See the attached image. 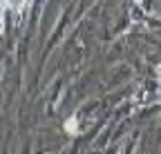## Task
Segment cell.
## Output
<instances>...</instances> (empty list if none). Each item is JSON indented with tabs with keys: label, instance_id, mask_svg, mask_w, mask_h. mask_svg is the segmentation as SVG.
I'll return each mask as SVG.
<instances>
[{
	"label": "cell",
	"instance_id": "cell-1",
	"mask_svg": "<svg viewBox=\"0 0 161 154\" xmlns=\"http://www.w3.org/2000/svg\"><path fill=\"white\" fill-rule=\"evenodd\" d=\"M3 3H5V7L7 9H11V11H23L25 7H27V3H29V0H3Z\"/></svg>",
	"mask_w": 161,
	"mask_h": 154
},
{
	"label": "cell",
	"instance_id": "cell-2",
	"mask_svg": "<svg viewBox=\"0 0 161 154\" xmlns=\"http://www.w3.org/2000/svg\"><path fill=\"white\" fill-rule=\"evenodd\" d=\"M63 127H65V132L69 134V136H76L78 134V116H69Z\"/></svg>",
	"mask_w": 161,
	"mask_h": 154
}]
</instances>
